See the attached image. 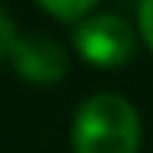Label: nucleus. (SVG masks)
I'll return each mask as SVG.
<instances>
[{
    "mask_svg": "<svg viewBox=\"0 0 153 153\" xmlns=\"http://www.w3.org/2000/svg\"><path fill=\"white\" fill-rule=\"evenodd\" d=\"M143 120L137 107L120 93H90L70 120L73 153H140Z\"/></svg>",
    "mask_w": 153,
    "mask_h": 153,
    "instance_id": "obj_1",
    "label": "nucleus"
},
{
    "mask_svg": "<svg viewBox=\"0 0 153 153\" xmlns=\"http://www.w3.org/2000/svg\"><path fill=\"white\" fill-rule=\"evenodd\" d=\"M137 27L117 13H87L73 23L70 47L83 63L97 70H120L137 53Z\"/></svg>",
    "mask_w": 153,
    "mask_h": 153,
    "instance_id": "obj_2",
    "label": "nucleus"
},
{
    "mask_svg": "<svg viewBox=\"0 0 153 153\" xmlns=\"http://www.w3.org/2000/svg\"><path fill=\"white\" fill-rule=\"evenodd\" d=\"M7 63L13 67L20 80L37 83V87H53L70 73V50L50 33H20L17 30Z\"/></svg>",
    "mask_w": 153,
    "mask_h": 153,
    "instance_id": "obj_3",
    "label": "nucleus"
},
{
    "mask_svg": "<svg viewBox=\"0 0 153 153\" xmlns=\"http://www.w3.org/2000/svg\"><path fill=\"white\" fill-rule=\"evenodd\" d=\"M33 4L43 13H50L53 20H60V23H76L80 17L93 13L100 0H33Z\"/></svg>",
    "mask_w": 153,
    "mask_h": 153,
    "instance_id": "obj_4",
    "label": "nucleus"
},
{
    "mask_svg": "<svg viewBox=\"0 0 153 153\" xmlns=\"http://www.w3.org/2000/svg\"><path fill=\"white\" fill-rule=\"evenodd\" d=\"M137 37L153 53V0H140L137 4Z\"/></svg>",
    "mask_w": 153,
    "mask_h": 153,
    "instance_id": "obj_5",
    "label": "nucleus"
},
{
    "mask_svg": "<svg viewBox=\"0 0 153 153\" xmlns=\"http://www.w3.org/2000/svg\"><path fill=\"white\" fill-rule=\"evenodd\" d=\"M13 37H17V27H13V20L10 13L0 7V63H4L10 57V47H13Z\"/></svg>",
    "mask_w": 153,
    "mask_h": 153,
    "instance_id": "obj_6",
    "label": "nucleus"
}]
</instances>
